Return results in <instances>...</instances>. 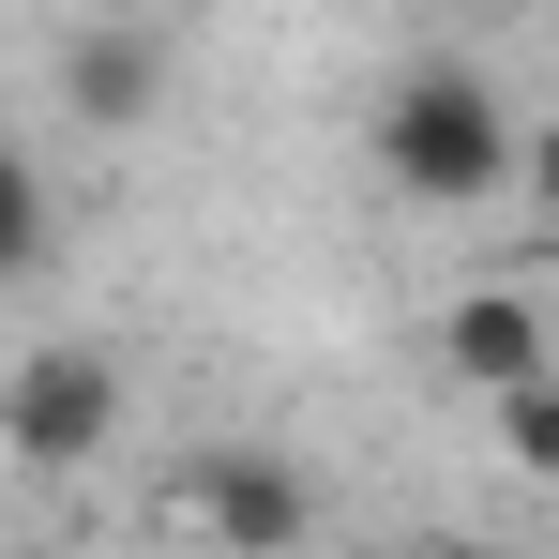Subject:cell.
<instances>
[{
  "instance_id": "obj_1",
  "label": "cell",
  "mask_w": 559,
  "mask_h": 559,
  "mask_svg": "<svg viewBox=\"0 0 559 559\" xmlns=\"http://www.w3.org/2000/svg\"><path fill=\"white\" fill-rule=\"evenodd\" d=\"M514 106H499V76L484 61H408L393 92H378V182L424 197V212H484V197L514 182Z\"/></svg>"
},
{
  "instance_id": "obj_2",
  "label": "cell",
  "mask_w": 559,
  "mask_h": 559,
  "mask_svg": "<svg viewBox=\"0 0 559 559\" xmlns=\"http://www.w3.org/2000/svg\"><path fill=\"white\" fill-rule=\"evenodd\" d=\"M106 439H121V364H106V348H31V364L0 378V454L15 468L76 484Z\"/></svg>"
},
{
  "instance_id": "obj_3",
  "label": "cell",
  "mask_w": 559,
  "mask_h": 559,
  "mask_svg": "<svg viewBox=\"0 0 559 559\" xmlns=\"http://www.w3.org/2000/svg\"><path fill=\"white\" fill-rule=\"evenodd\" d=\"M182 514L227 559H302V545H318V484H302L273 439H197V454H182Z\"/></svg>"
},
{
  "instance_id": "obj_4",
  "label": "cell",
  "mask_w": 559,
  "mask_h": 559,
  "mask_svg": "<svg viewBox=\"0 0 559 559\" xmlns=\"http://www.w3.org/2000/svg\"><path fill=\"white\" fill-rule=\"evenodd\" d=\"M439 378L454 393H530V378H559V333H545V287H454L439 302Z\"/></svg>"
},
{
  "instance_id": "obj_5",
  "label": "cell",
  "mask_w": 559,
  "mask_h": 559,
  "mask_svg": "<svg viewBox=\"0 0 559 559\" xmlns=\"http://www.w3.org/2000/svg\"><path fill=\"white\" fill-rule=\"evenodd\" d=\"M167 61H182L167 31H136V15H92V31H61V106L121 136V121H152V106H167Z\"/></svg>"
},
{
  "instance_id": "obj_6",
  "label": "cell",
  "mask_w": 559,
  "mask_h": 559,
  "mask_svg": "<svg viewBox=\"0 0 559 559\" xmlns=\"http://www.w3.org/2000/svg\"><path fill=\"white\" fill-rule=\"evenodd\" d=\"M31 258H46V182H31V152L0 136V287L31 273Z\"/></svg>"
},
{
  "instance_id": "obj_7",
  "label": "cell",
  "mask_w": 559,
  "mask_h": 559,
  "mask_svg": "<svg viewBox=\"0 0 559 559\" xmlns=\"http://www.w3.org/2000/svg\"><path fill=\"white\" fill-rule=\"evenodd\" d=\"M499 454L530 468V484H559V378H530V393H499Z\"/></svg>"
},
{
  "instance_id": "obj_8",
  "label": "cell",
  "mask_w": 559,
  "mask_h": 559,
  "mask_svg": "<svg viewBox=\"0 0 559 559\" xmlns=\"http://www.w3.org/2000/svg\"><path fill=\"white\" fill-rule=\"evenodd\" d=\"M424 559H514V545H424Z\"/></svg>"
}]
</instances>
